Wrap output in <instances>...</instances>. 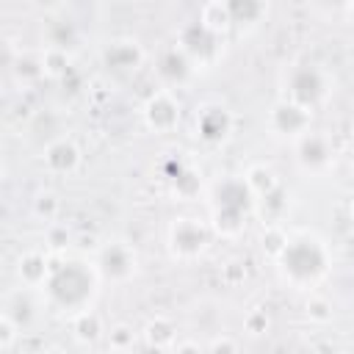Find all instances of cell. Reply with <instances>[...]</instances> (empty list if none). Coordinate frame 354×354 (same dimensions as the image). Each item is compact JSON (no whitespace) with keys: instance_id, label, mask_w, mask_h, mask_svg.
Listing matches in <instances>:
<instances>
[{"instance_id":"14","label":"cell","mask_w":354,"mask_h":354,"mask_svg":"<svg viewBox=\"0 0 354 354\" xmlns=\"http://www.w3.org/2000/svg\"><path fill=\"white\" fill-rule=\"evenodd\" d=\"M230 127H232V116L221 105H207L196 116V133L205 141H221V138H227L230 136Z\"/></svg>"},{"instance_id":"3","label":"cell","mask_w":354,"mask_h":354,"mask_svg":"<svg viewBox=\"0 0 354 354\" xmlns=\"http://www.w3.org/2000/svg\"><path fill=\"white\" fill-rule=\"evenodd\" d=\"M332 91L329 75L318 66V64H290L285 72V100L313 111L315 105H321Z\"/></svg>"},{"instance_id":"6","label":"cell","mask_w":354,"mask_h":354,"mask_svg":"<svg viewBox=\"0 0 354 354\" xmlns=\"http://www.w3.org/2000/svg\"><path fill=\"white\" fill-rule=\"evenodd\" d=\"M296 160L304 171H324L332 166L335 160V147L329 141V136L324 133H313L307 130L304 136L296 138Z\"/></svg>"},{"instance_id":"21","label":"cell","mask_w":354,"mask_h":354,"mask_svg":"<svg viewBox=\"0 0 354 354\" xmlns=\"http://www.w3.org/2000/svg\"><path fill=\"white\" fill-rule=\"evenodd\" d=\"M130 343H133V335H130L127 326H116V329L111 332V346H113L116 351H127Z\"/></svg>"},{"instance_id":"18","label":"cell","mask_w":354,"mask_h":354,"mask_svg":"<svg viewBox=\"0 0 354 354\" xmlns=\"http://www.w3.org/2000/svg\"><path fill=\"white\" fill-rule=\"evenodd\" d=\"M11 69H14V75H17L19 80H22V77H25V80H28V77L36 80V77L47 75V72H44V55H30V53L19 55Z\"/></svg>"},{"instance_id":"1","label":"cell","mask_w":354,"mask_h":354,"mask_svg":"<svg viewBox=\"0 0 354 354\" xmlns=\"http://www.w3.org/2000/svg\"><path fill=\"white\" fill-rule=\"evenodd\" d=\"M97 266L91 268L83 260H66L58 266H50V277L44 282V293L53 307L80 315L88 310L94 293H97Z\"/></svg>"},{"instance_id":"11","label":"cell","mask_w":354,"mask_h":354,"mask_svg":"<svg viewBox=\"0 0 354 354\" xmlns=\"http://www.w3.org/2000/svg\"><path fill=\"white\" fill-rule=\"evenodd\" d=\"M141 61H144V53L133 39H113L102 50V64L111 72H133Z\"/></svg>"},{"instance_id":"22","label":"cell","mask_w":354,"mask_h":354,"mask_svg":"<svg viewBox=\"0 0 354 354\" xmlns=\"http://www.w3.org/2000/svg\"><path fill=\"white\" fill-rule=\"evenodd\" d=\"M210 354H238V348H235V343H232L230 337H218V340L210 346Z\"/></svg>"},{"instance_id":"4","label":"cell","mask_w":354,"mask_h":354,"mask_svg":"<svg viewBox=\"0 0 354 354\" xmlns=\"http://www.w3.org/2000/svg\"><path fill=\"white\" fill-rule=\"evenodd\" d=\"M252 202L246 180H224L213 196V224L224 235H235L243 227V210Z\"/></svg>"},{"instance_id":"23","label":"cell","mask_w":354,"mask_h":354,"mask_svg":"<svg viewBox=\"0 0 354 354\" xmlns=\"http://www.w3.org/2000/svg\"><path fill=\"white\" fill-rule=\"evenodd\" d=\"M177 354H202V351H199L194 343H180V346H177Z\"/></svg>"},{"instance_id":"15","label":"cell","mask_w":354,"mask_h":354,"mask_svg":"<svg viewBox=\"0 0 354 354\" xmlns=\"http://www.w3.org/2000/svg\"><path fill=\"white\" fill-rule=\"evenodd\" d=\"M17 274H19V282H22V288H39V285H44L47 282V277H50V263H47V257L41 254V252H25L22 257H19V263H17Z\"/></svg>"},{"instance_id":"10","label":"cell","mask_w":354,"mask_h":354,"mask_svg":"<svg viewBox=\"0 0 354 354\" xmlns=\"http://www.w3.org/2000/svg\"><path fill=\"white\" fill-rule=\"evenodd\" d=\"M97 271L105 277V279H113V282H124L133 277L136 271V254L130 252V246L124 243H108L100 257H97Z\"/></svg>"},{"instance_id":"16","label":"cell","mask_w":354,"mask_h":354,"mask_svg":"<svg viewBox=\"0 0 354 354\" xmlns=\"http://www.w3.org/2000/svg\"><path fill=\"white\" fill-rule=\"evenodd\" d=\"M199 22H202L205 28H210L213 33L224 36V33L232 28V17H230L227 3H221V0L205 3V6H202V11H199Z\"/></svg>"},{"instance_id":"9","label":"cell","mask_w":354,"mask_h":354,"mask_svg":"<svg viewBox=\"0 0 354 354\" xmlns=\"http://www.w3.org/2000/svg\"><path fill=\"white\" fill-rule=\"evenodd\" d=\"M144 119L152 130L166 133L180 122V102L169 88H160L158 94H152L144 105Z\"/></svg>"},{"instance_id":"20","label":"cell","mask_w":354,"mask_h":354,"mask_svg":"<svg viewBox=\"0 0 354 354\" xmlns=\"http://www.w3.org/2000/svg\"><path fill=\"white\" fill-rule=\"evenodd\" d=\"M171 340H174V326H171V324H166L163 318L149 321V326H147V343H149V346L160 348V346H166V343H171Z\"/></svg>"},{"instance_id":"7","label":"cell","mask_w":354,"mask_h":354,"mask_svg":"<svg viewBox=\"0 0 354 354\" xmlns=\"http://www.w3.org/2000/svg\"><path fill=\"white\" fill-rule=\"evenodd\" d=\"M310 119H313V111L290 102V100H279L271 105V113H268V124L277 136H290V138H299L310 130Z\"/></svg>"},{"instance_id":"19","label":"cell","mask_w":354,"mask_h":354,"mask_svg":"<svg viewBox=\"0 0 354 354\" xmlns=\"http://www.w3.org/2000/svg\"><path fill=\"white\" fill-rule=\"evenodd\" d=\"M102 332V326H100V318L91 313V310H86V313H80V315H75V335H77V340H97V335Z\"/></svg>"},{"instance_id":"24","label":"cell","mask_w":354,"mask_h":354,"mask_svg":"<svg viewBox=\"0 0 354 354\" xmlns=\"http://www.w3.org/2000/svg\"><path fill=\"white\" fill-rule=\"evenodd\" d=\"M108 354H127V351H116V348H113V351H108Z\"/></svg>"},{"instance_id":"8","label":"cell","mask_w":354,"mask_h":354,"mask_svg":"<svg viewBox=\"0 0 354 354\" xmlns=\"http://www.w3.org/2000/svg\"><path fill=\"white\" fill-rule=\"evenodd\" d=\"M169 246L177 257H196L207 246V227L196 218H174L169 227Z\"/></svg>"},{"instance_id":"26","label":"cell","mask_w":354,"mask_h":354,"mask_svg":"<svg viewBox=\"0 0 354 354\" xmlns=\"http://www.w3.org/2000/svg\"><path fill=\"white\" fill-rule=\"evenodd\" d=\"M351 158H354V138H351Z\"/></svg>"},{"instance_id":"17","label":"cell","mask_w":354,"mask_h":354,"mask_svg":"<svg viewBox=\"0 0 354 354\" xmlns=\"http://www.w3.org/2000/svg\"><path fill=\"white\" fill-rule=\"evenodd\" d=\"M227 8H230V17H232V25H238V22L254 25V22H260V17L266 14V6H263V3H254V0L227 3Z\"/></svg>"},{"instance_id":"13","label":"cell","mask_w":354,"mask_h":354,"mask_svg":"<svg viewBox=\"0 0 354 354\" xmlns=\"http://www.w3.org/2000/svg\"><path fill=\"white\" fill-rule=\"evenodd\" d=\"M194 64H191V58L174 44V47H169L163 55H160V61H158V75L163 77V83L166 86H180V83H185L191 75H194Z\"/></svg>"},{"instance_id":"5","label":"cell","mask_w":354,"mask_h":354,"mask_svg":"<svg viewBox=\"0 0 354 354\" xmlns=\"http://www.w3.org/2000/svg\"><path fill=\"white\" fill-rule=\"evenodd\" d=\"M177 47L191 58V64L199 69H207L213 66L221 55H224V36L213 33L210 28H205L199 19L196 22H188L183 30H180V39H177Z\"/></svg>"},{"instance_id":"25","label":"cell","mask_w":354,"mask_h":354,"mask_svg":"<svg viewBox=\"0 0 354 354\" xmlns=\"http://www.w3.org/2000/svg\"><path fill=\"white\" fill-rule=\"evenodd\" d=\"M351 224H354V205H351Z\"/></svg>"},{"instance_id":"2","label":"cell","mask_w":354,"mask_h":354,"mask_svg":"<svg viewBox=\"0 0 354 354\" xmlns=\"http://www.w3.org/2000/svg\"><path fill=\"white\" fill-rule=\"evenodd\" d=\"M277 263L285 282L296 285L299 290H307L326 274L329 254L324 241H318L315 235H296L288 238L285 249L277 254Z\"/></svg>"},{"instance_id":"12","label":"cell","mask_w":354,"mask_h":354,"mask_svg":"<svg viewBox=\"0 0 354 354\" xmlns=\"http://www.w3.org/2000/svg\"><path fill=\"white\" fill-rule=\"evenodd\" d=\"M80 163V149L72 138H55L44 147V166L55 174H69Z\"/></svg>"}]
</instances>
